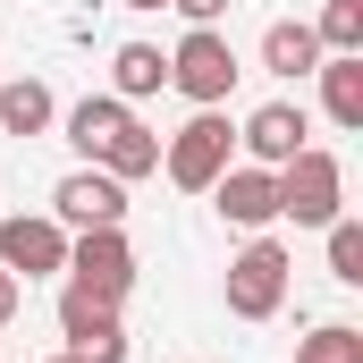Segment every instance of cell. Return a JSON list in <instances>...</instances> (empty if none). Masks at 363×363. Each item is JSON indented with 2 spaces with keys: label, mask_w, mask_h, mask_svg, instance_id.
I'll list each match as a JSON object with an SVG mask.
<instances>
[{
  "label": "cell",
  "mask_w": 363,
  "mask_h": 363,
  "mask_svg": "<svg viewBox=\"0 0 363 363\" xmlns=\"http://www.w3.org/2000/svg\"><path fill=\"white\" fill-rule=\"evenodd\" d=\"M279 178V220H296V228H330L338 211H347V161L338 152H321V144H304Z\"/></svg>",
  "instance_id": "obj_1"
},
{
  "label": "cell",
  "mask_w": 363,
  "mask_h": 363,
  "mask_svg": "<svg viewBox=\"0 0 363 363\" xmlns=\"http://www.w3.org/2000/svg\"><path fill=\"white\" fill-rule=\"evenodd\" d=\"M77 363H127V330H101V338H85V347H68Z\"/></svg>",
  "instance_id": "obj_20"
},
{
  "label": "cell",
  "mask_w": 363,
  "mask_h": 363,
  "mask_svg": "<svg viewBox=\"0 0 363 363\" xmlns=\"http://www.w3.org/2000/svg\"><path fill=\"white\" fill-rule=\"evenodd\" d=\"M169 9H178L186 26H220V17H228V0H169Z\"/></svg>",
  "instance_id": "obj_21"
},
{
  "label": "cell",
  "mask_w": 363,
  "mask_h": 363,
  "mask_svg": "<svg viewBox=\"0 0 363 363\" xmlns=\"http://www.w3.org/2000/svg\"><path fill=\"white\" fill-rule=\"evenodd\" d=\"M161 85H169V60L152 43H118L110 51V93L118 101H144V93H161Z\"/></svg>",
  "instance_id": "obj_15"
},
{
  "label": "cell",
  "mask_w": 363,
  "mask_h": 363,
  "mask_svg": "<svg viewBox=\"0 0 363 363\" xmlns=\"http://www.w3.org/2000/svg\"><path fill=\"white\" fill-rule=\"evenodd\" d=\"M228 152H237V127H228L220 110H194L178 135L161 144V169H169V186H186V194H211V178L228 169Z\"/></svg>",
  "instance_id": "obj_4"
},
{
  "label": "cell",
  "mask_w": 363,
  "mask_h": 363,
  "mask_svg": "<svg viewBox=\"0 0 363 363\" xmlns=\"http://www.w3.org/2000/svg\"><path fill=\"white\" fill-rule=\"evenodd\" d=\"M287 279H296V254H287L279 237H254L245 254H228L220 296H228V313H237V321H271L279 304H287Z\"/></svg>",
  "instance_id": "obj_2"
},
{
  "label": "cell",
  "mask_w": 363,
  "mask_h": 363,
  "mask_svg": "<svg viewBox=\"0 0 363 363\" xmlns=\"http://www.w3.org/2000/svg\"><path fill=\"white\" fill-rule=\"evenodd\" d=\"M51 220H60L68 237H85V228H127V186L85 161V169H68V178L51 186Z\"/></svg>",
  "instance_id": "obj_5"
},
{
  "label": "cell",
  "mask_w": 363,
  "mask_h": 363,
  "mask_svg": "<svg viewBox=\"0 0 363 363\" xmlns=\"http://www.w3.org/2000/svg\"><path fill=\"white\" fill-rule=\"evenodd\" d=\"M262 68H271V77H313V68H321V43H313L304 17H279L271 34H262Z\"/></svg>",
  "instance_id": "obj_14"
},
{
  "label": "cell",
  "mask_w": 363,
  "mask_h": 363,
  "mask_svg": "<svg viewBox=\"0 0 363 363\" xmlns=\"http://www.w3.org/2000/svg\"><path fill=\"white\" fill-rule=\"evenodd\" d=\"M0 127H9L17 144L51 135V127H60V93L43 85V77H0Z\"/></svg>",
  "instance_id": "obj_10"
},
{
  "label": "cell",
  "mask_w": 363,
  "mask_h": 363,
  "mask_svg": "<svg viewBox=\"0 0 363 363\" xmlns=\"http://www.w3.org/2000/svg\"><path fill=\"white\" fill-rule=\"evenodd\" d=\"M93 169H110V178H118V186H135V178H152V169H161V135H152V127H135V118H127V127H118V135H110V144H101V161H93Z\"/></svg>",
  "instance_id": "obj_13"
},
{
  "label": "cell",
  "mask_w": 363,
  "mask_h": 363,
  "mask_svg": "<svg viewBox=\"0 0 363 363\" xmlns=\"http://www.w3.org/2000/svg\"><path fill=\"white\" fill-rule=\"evenodd\" d=\"M17 296H26V279H17V271H0V330L17 321Z\"/></svg>",
  "instance_id": "obj_22"
},
{
  "label": "cell",
  "mask_w": 363,
  "mask_h": 363,
  "mask_svg": "<svg viewBox=\"0 0 363 363\" xmlns=\"http://www.w3.org/2000/svg\"><path fill=\"white\" fill-rule=\"evenodd\" d=\"M313 43H321V51H363V0H321Z\"/></svg>",
  "instance_id": "obj_18"
},
{
  "label": "cell",
  "mask_w": 363,
  "mask_h": 363,
  "mask_svg": "<svg viewBox=\"0 0 363 363\" xmlns=\"http://www.w3.org/2000/svg\"><path fill=\"white\" fill-rule=\"evenodd\" d=\"M330 279L338 287H363V220H330Z\"/></svg>",
  "instance_id": "obj_19"
},
{
  "label": "cell",
  "mask_w": 363,
  "mask_h": 363,
  "mask_svg": "<svg viewBox=\"0 0 363 363\" xmlns=\"http://www.w3.org/2000/svg\"><path fill=\"white\" fill-rule=\"evenodd\" d=\"M211 211H220L228 228H254V237H262V228L279 220V178H271V169H254V161H245V169L228 161V169L211 178Z\"/></svg>",
  "instance_id": "obj_8"
},
{
  "label": "cell",
  "mask_w": 363,
  "mask_h": 363,
  "mask_svg": "<svg viewBox=\"0 0 363 363\" xmlns=\"http://www.w3.org/2000/svg\"><path fill=\"white\" fill-rule=\"evenodd\" d=\"M313 77H321V110L355 135V127H363V51H321Z\"/></svg>",
  "instance_id": "obj_12"
},
{
  "label": "cell",
  "mask_w": 363,
  "mask_h": 363,
  "mask_svg": "<svg viewBox=\"0 0 363 363\" xmlns=\"http://www.w3.org/2000/svg\"><path fill=\"white\" fill-rule=\"evenodd\" d=\"M118 9H169V0H118Z\"/></svg>",
  "instance_id": "obj_23"
},
{
  "label": "cell",
  "mask_w": 363,
  "mask_h": 363,
  "mask_svg": "<svg viewBox=\"0 0 363 363\" xmlns=\"http://www.w3.org/2000/svg\"><path fill=\"white\" fill-rule=\"evenodd\" d=\"M0 271H17V279L68 271V228H60L51 211H9V220H0Z\"/></svg>",
  "instance_id": "obj_7"
},
{
  "label": "cell",
  "mask_w": 363,
  "mask_h": 363,
  "mask_svg": "<svg viewBox=\"0 0 363 363\" xmlns=\"http://www.w3.org/2000/svg\"><path fill=\"white\" fill-rule=\"evenodd\" d=\"M51 363H77V355H51Z\"/></svg>",
  "instance_id": "obj_24"
},
{
  "label": "cell",
  "mask_w": 363,
  "mask_h": 363,
  "mask_svg": "<svg viewBox=\"0 0 363 363\" xmlns=\"http://www.w3.org/2000/svg\"><path fill=\"white\" fill-rule=\"evenodd\" d=\"M68 287L127 304V287H135V245H127V228H85V237H68Z\"/></svg>",
  "instance_id": "obj_6"
},
{
  "label": "cell",
  "mask_w": 363,
  "mask_h": 363,
  "mask_svg": "<svg viewBox=\"0 0 363 363\" xmlns=\"http://www.w3.org/2000/svg\"><path fill=\"white\" fill-rule=\"evenodd\" d=\"M60 330H68V347H85V338H101V330H118V304L68 287V296H60Z\"/></svg>",
  "instance_id": "obj_16"
},
{
  "label": "cell",
  "mask_w": 363,
  "mask_h": 363,
  "mask_svg": "<svg viewBox=\"0 0 363 363\" xmlns=\"http://www.w3.org/2000/svg\"><path fill=\"white\" fill-rule=\"evenodd\" d=\"M304 135H313V118H304L296 101H262V110L237 127V144L254 152V169H287V161L304 152Z\"/></svg>",
  "instance_id": "obj_9"
},
{
  "label": "cell",
  "mask_w": 363,
  "mask_h": 363,
  "mask_svg": "<svg viewBox=\"0 0 363 363\" xmlns=\"http://www.w3.org/2000/svg\"><path fill=\"white\" fill-rule=\"evenodd\" d=\"M127 118H135V101H118V93H85L77 110H60V127H68V144H77L85 161H101V144H110Z\"/></svg>",
  "instance_id": "obj_11"
},
{
  "label": "cell",
  "mask_w": 363,
  "mask_h": 363,
  "mask_svg": "<svg viewBox=\"0 0 363 363\" xmlns=\"http://www.w3.org/2000/svg\"><path fill=\"white\" fill-rule=\"evenodd\" d=\"M237 77H245V68H237V43H228L220 26H186V43L169 51V85H178L194 110H220V101L237 93Z\"/></svg>",
  "instance_id": "obj_3"
},
{
  "label": "cell",
  "mask_w": 363,
  "mask_h": 363,
  "mask_svg": "<svg viewBox=\"0 0 363 363\" xmlns=\"http://www.w3.org/2000/svg\"><path fill=\"white\" fill-rule=\"evenodd\" d=\"M296 363H363V330L355 321H321L313 338H296Z\"/></svg>",
  "instance_id": "obj_17"
}]
</instances>
